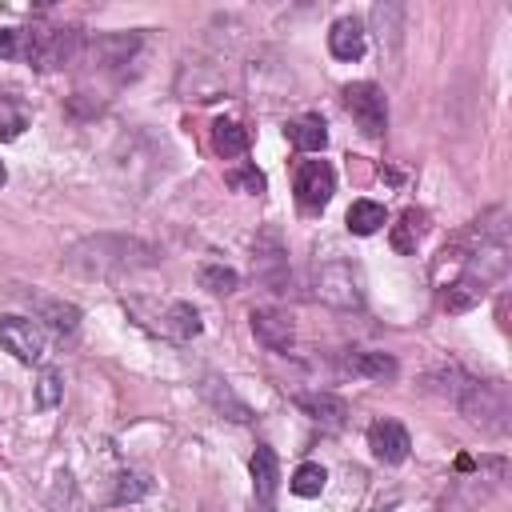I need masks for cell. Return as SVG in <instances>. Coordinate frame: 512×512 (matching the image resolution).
Returning a JSON list of instances; mask_svg holds the SVG:
<instances>
[{
	"instance_id": "1",
	"label": "cell",
	"mask_w": 512,
	"mask_h": 512,
	"mask_svg": "<svg viewBox=\"0 0 512 512\" xmlns=\"http://www.w3.org/2000/svg\"><path fill=\"white\" fill-rule=\"evenodd\" d=\"M424 384H428V392H440L468 424H476L484 432H496V436L508 432L512 400H508V388L500 380H476L460 364H444V368L428 372Z\"/></svg>"
},
{
	"instance_id": "2",
	"label": "cell",
	"mask_w": 512,
	"mask_h": 512,
	"mask_svg": "<svg viewBox=\"0 0 512 512\" xmlns=\"http://www.w3.org/2000/svg\"><path fill=\"white\" fill-rule=\"evenodd\" d=\"M160 260V252L140 240V236H120V232H96L76 240L64 252V268L80 272V276H124V272H140L152 268Z\"/></svg>"
},
{
	"instance_id": "3",
	"label": "cell",
	"mask_w": 512,
	"mask_h": 512,
	"mask_svg": "<svg viewBox=\"0 0 512 512\" xmlns=\"http://www.w3.org/2000/svg\"><path fill=\"white\" fill-rule=\"evenodd\" d=\"M312 296L324 300V304H332V308H344V312H348V308H360V304H364V288H360L356 264H352V260H340V256L316 264Z\"/></svg>"
},
{
	"instance_id": "4",
	"label": "cell",
	"mask_w": 512,
	"mask_h": 512,
	"mask_svg": "<svg viewBox=\"0 0 512 512\" xmlns=\"http://www.w3.org/2000/svg\"><path fill=\"white\" fill-rule=\"evenodd\" d=\"M24 52H28L32 68H40V72L68 68L84 52V32L80 28H32Z\"/></svg>"
},
{
	"instance_id": "5",
	"label": "cell",
	"mask_w": 512,
	"mask_h": 512,
	"mask_svg": "<svg viewBox=\"0 0 512 512\" xmlns=\"http://www.w3.org/2000/svg\"><path fill=\"white\" fill-rule=\"evenodd\" d=\"M252 276L268 288V292H288L292 272H288V248L284 236L276 228H260L252 240Z\"/></svg>"
},
{
	"instance_id": "6",
	"label": "cell",
	"mask_w": 512,
	"mask_h": 512,
	"mask_svg": "<svg viewBox=\"0 0 512 512\" xmlns=\"http://www.w3.org/2000/svg\"><path fill=\"white\" fill-rule=\"evenodd\" d=\"M348 116L356 120V128L364 136H380L388 128V100H384V88L372 84V80H356V84H344L340 92Z\"/></svg>"
},
{
	"instance_id": "7",
	"label": "cell",
	"mask_w": 512,
	"mask_h": 512,
	"mask_svg": "<svg viewBox=\"0 0 512 512\" xmlns=\"http://www.w3.org/2000/svg\"><path fill=\"white\" fill-rule=\"evenodd\" d=\"M0 344L20 360V364H40L48 352V336L36 320L28 316H4L0 320Z\"/></svg>"
},
{
	"instance_id": "8",
	"label": "cell",
	"mask_w": 512,
	"mask_h": 512,
	"mask_svg": "<svg viewBox=\"0 0 512 512\" xmlns=\"http://www.w3.org/2000/svg\"><path fill=\"white\" fill-rule=\"evenodd\" d=\"M336 192V172L328 160H304L296 168V200L308 212H320Z\"/></svg>"
},
{
	"instance_id": "9",
	"label": "cell",
	"mask_w": 512,
	"mask_h": 512,
	"mask_svg": "<svg viewBox=\"0 0 512 512\" xmlns=\"http://www.w3.org/2000/svg\"><path fill=\"white\" fill-rule=\"evenodd\" d=\"M248 324H252L256 344H264L268 352H276V356H288L292 352L296 328H292V316L288 312H280V308H252L248 312Z\"/></svg>"
},
{
	"instance_id": "10",
	"label": "cell",
	"mask_w": 512,
	"mask_h": 512,
	"mask_svg": "<svg viewBox=\"0 0 512 512\" xmlns=\"http://www.w3.org/2000/svg\"><path fill=\"white\" fill-rule=\"evenodd\" d=\"M368 448L384 464H404L408 448H412V436H408V428L400 420H372L368 424Z\"/></svg>"
},
{
	"instance_id": "11",
	"label": "cell",
	"mask_w": 512,
	"mask_h": 512,
	"mask_svg": "<svg viewBox=\"0 0 512 512\" xmlns=\"http://www.w3.org/2000/svg\"><path fill=\"white\" fill-rule=\"evenodd\" d=\"M296 408L320 428H344L348 420V404L336 392H296Z\"/></svg>"
},
{
	"instance_id": "12",
	"label": "cell",
	"mask_w": 512,
	"mask_h": 512,
	"mask_svg": "<svg viewBox=\"0 0 512 512\" xmlns=\"http://www.w3.org/2000/svg\"><path fill=\"white\" fill-rule=\"evenodd\" d=\"M344 368L352 376H364V380H376V384H388L400 376V364L392 352H376V348H360V352H348L344 356Z\"/></svg>"
},
{
	"instance_id": "13",
	"label": "cell",
	"mask_w": 512,
	"mask_h": 512,
	"mask_svg": "<svg viewBox=\"0 0 512 512\" xmlns=\"http://www.w3.org/2000/svg\"><path fill=\"white\" fill-rule=\"evenodd\" d=\"M328 52L336 60H360L364 56V24L356 16H340L328 28Z\"/></svg>"
},
{
	"instance_id": "14",
	"label": "cell",
	"mask_w": 512,
	"mask_h": 512,
	"mask_svg": "<svg viewBox=\"0 0 512 512\" xmlns=\"http://www.w3.org/2000/svg\"><path fill=\"white\" fill-rule=\"evenodd\" d=\"M424 232H428V212H424V208H404L400 220H396L392 232H388V244H392L400 256H412V252L420 248Z\"/></svg>"
},
{
	"instance_id": "15",
	"label": "cell",
	"mask_w": 512,
	"mask_h": 512,
	"mask_svg": "<svg viewBox=\"0 0 512 512\" xmlns=\"http://www.w3.org/2000/svg\"><path fill=\"white\" fill-rule=\"evenodd\" d=\"M276 480H280V464H276V452L268 444H256L252 452V488H256V500L264 508H272V496H276Z\"/></svg>"
},
{
	"instance_id": "16",
	"label": "cell",
	"mask_w": 512,
	"mask_h": 512,
	"mask_svg": "<svg viewBox=\"0 0 512 512\" xmlns=\"http://www.w3.org/2000/svg\"><path fill=\"white\" fill-rule=\"evenodd\" d=\"M140 48L136 32H112V36H96L92 40V56L100 64H128V56Z\"/></svg>"
},
{
	"instance_id": "17",
	"label": "cell",
	"mask_w": 512,
	"mask_h": 512,
	"mask_svg": "<svg viewBox=\"0 0 512 512\" xmlns=\"http://www.w3.org/2000/svg\"><path fill=\"white\" fill-rule=\"evenodd\" d=\"M284 132L300 152H324V144H328V128L320 116H296V120H288Z\"/></svg>"
},
{
	"instance_id": "18",
	"label": "cell",
	"mask_w": 512,
	"mask_h": 512,
	"mask_svg": "<svg viewBox=\"0 0 512 512\" xmlns=\"http://www.w3.org/2000/svg\"><path fill=\"white\" fill-rule=\"evenodd\" d=\"M212 148H216V156H224V160L244 156V152H248V128H240L236 120H216V124H212Z\"/></svg>"
},
{
	"instance_id": "19",
	"label": "cell",
	"mask_w": 512,
	"mask_h": 512,
	"mask_svg": "<svg viewBox=\"0 0 512 512\" xmlns=\"http://www.w3.org/2000/svg\"><path fill=\"white\" fill-rule=\"evenodd\" d=\"M384 204H376V200H352V208H348V216H344V224H348V232L352 236H372V232H380L384 228Z\"/></svg>"
},
{
	"instance_id": "20",
	"label": "cell",
	"mask_w": 512,
	"mask_h": 512,
	"mask_svg": "<svg viewBox=\"0 0 512 512\" xmlns=\"http://www.w3.org/2000/svg\"><path fill=\"white\" fill-rule=\"evenodd\" d=\"M484 292L488 288H480L472 276H456L452 284H444V308L448 312H468V308H476L484 300Z\"/></svg>"
},
{
	"instance_id": "21",
	"label": "cell",
	"mask_w": 512,
	"mask_h": 512,
	"mask_svg": "<svg viewBox=\"0 0 512 512\" xmlns=\"http://www.w3.org/2000/svg\"><path fill=\"white\" fill-rule=\"evenodd\" d=\"M164 328L176 336V340H192V336H200V312L188 304V300H176L168 312H164Z\"/></svg>"
},
{
	"instance_id": "22",
	"label": "cell",
	"mask_w": 512,
	"mask_h": 512,
	"mask_svg": "<svg viewBox=\"0 0 512 512\" xmlns=\"http://www.w3.org/2000/svg\"><path fill=\"white\" fill-rule=\"evenodd\" d=\"M204 396H208V400H212V404H216L220 412L228 408V416H232V420H252V412H248V404H244V400H236V396H232V388H228L224 380H216V376H208V380H204Z\"/></svg>"
},
{
	"instance_id": "23",
	"label": "cell",
	"mask_w": 512,
	"mask_h": 512,
	"mask_svg": "<svg viewBox=\"0 0 512 512\" xmlns=\"http://www.w3.org/2000/svg\"><path fill=\"white\" fill-rule=\"evenodd\" d=\"M28 128V112L12 92H0V140H16Z\"/></svg>"
},
{
	"instance_id": "24",
	"label": "cell",
	"mask_w": 512,
	"mask_h": 512,
	"mask_svg": "<svg viewBox=\"0 0 512 512\" xmlns=\"http://www.w3.org/2000/svg\"><path fill=\"white\" fill-rule=\"evenodd\" d=\"M200 288H208V292H216V296H228V292L240 288V276H236V268H228V264H204V268H200Z\"/></svg>"
},
{
	"instance_id": "25",
	"label": "cell",
	"mask_w": 512,
	"mask_h": 512,
	"mask_svg": "<svg viewBox=\"0 0 512 512\" xmlns=\"http://www.w3.org/2000/svg\"><path fill=\"white\" fill-rule=\"evenodd\" d=\"M324 480H328V472H324L320 464H300V468L292 472V480H288V488H292L296 496H304V500H312V496H320V492H324Z\"/></svg>"
},
{
	"instance_id": "26",
	"label": "cell",
	"mask_w": 512,
	"mask_h": 512,
	"mask_svg": "<svg viewBox=\"0 0 512 512\" xmlns=\"http://www.w3.org/2000/svg\"><path fill=\"white\" fill-rule=\"evenodd\" d=\"M228 188H236V192H244V196H264V188H268V180H264V172L256 168V164H240V168H228Z\"/></svg>"
},
{
	"instance_id": "27",
	"label": "cell",
	"mask_w": 512,
	"mask_h": 512,
	"mask_svg": "<svg viewBox=\"0 0 512 512\" xmlns=\"http://www.w3.org/2000/svg\"><path fill=\"white\" fill-rule=\"evenodd\" d=\"M44 308V320L64 336V332H76V324H80V308L76 304H64V300H44L40 304Z\"/></svg>"
},
{
	"instance_id": "28",
	"label": "cell",
	"mask_w": 512,
	"mask_h": 512,
	"mask_svg": "<svg viewBox=\"0 0 512 512\" xmlns=\"http://www.w3.org/2000/svg\"><path fill=\"white\" fill-rule=\"evenodd\" d=\"M152 492V480L144 476V472H120L116 476V504H132V500H140V496H148Z\"/></svg>"
},
{
	"instance_id": "29",
	"label": "cell",
	"mask_w": 512,
	"mask_h": 512,
	"mask_svg": "<svg viewBox=\"0 0 512 512\" xmlns=\"http://www.w3.org/2000/svg\"><path fill=\"white\" fill-rule=\"evenodd\" d=\"M64 400V376L56 368H44L40 380H36V404L40 408H56Z\"/></svg>"
},
{
	"instance_id": "30",
	"label": "cell",
	"mask_w": 512,
	"mask_h": 512,
	"mask_svg": "<svg viewBox=\"0 0 512 512\" xmlns=\"http://www.w3.org/2000/svg\"><path fill=\"white\" fill-rule=\"evenodd\" d=\"M20 36L24 32H16V28H0V56H16L20 52Z\"/></svg>"
},
{
	"instance_id": "31",
	"label": "cell",
	"mask_w": 512,
	"mask_h": 512,
	"mask_svg": "<svg viewBox=\"0 0 512 512\" xmlns=\"http://www.w3.org/2000/svg\"><path fill=\"white\" fill-rule=\"evenodd\" d=\"M4 180H8V172H4V164H0V188H4Z\"/></svg>"
}]
</instances>
